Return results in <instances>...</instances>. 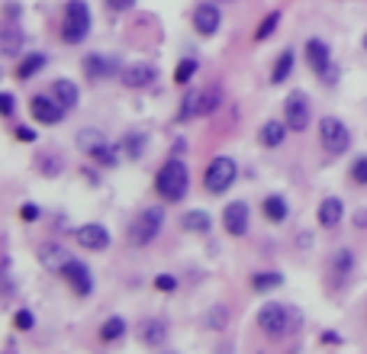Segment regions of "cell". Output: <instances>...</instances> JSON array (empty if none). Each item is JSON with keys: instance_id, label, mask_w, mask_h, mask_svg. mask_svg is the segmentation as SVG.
I'll return each instance as SVG.
<instances>
[{"instance_id": "8", "label": "cell", "mask_w": 367, "mask_h": 354, "mask_svg": "<svg viewBox=\"0 0 367 354\" xmlns=\"http://www.w3.org/2000/svg\"><path fill=\"white\" fill-rule=\"evenodd\" d=\"M284 119L290 132H306L309 129V97L303 91H293L284 103Z\"/></svg>"}, {"instance_id": "38", "label": "cell", "mask_w": 367, "mask_h": 354, "mask_svg": "<svg viewBox=\"0 0 367 354\" xmlns=\"http://www.w3.org/2000/svg\"><path fill=\"white\" fill-rule=\"evenodd\" d=\"M13 325H17L20 332H29V329L36 325V316H33L29 309H20V312H17V319H13Z\"/></svg>"}, {"instance_id": "3", "label": "cell", "mask_w": 367, "mask_h": 354, "mask_svg": "<svg viewBox=\"0 0 367 354\" xmlns=\"http://www.w3.org/2000/svg\"><path fill=\"white\" fill-rule=\"evenodd\" d=\"M91 7H87V0H68L65 3V13H61V39L68 45H77L84 43L87 36H91Z\"/></svg>"}, {"instance_id": "1", "label": "cell", "mask_w": 367, "mask_h": 354, "mask_svg": "<svg viewBox=\"0 0 367 354\" xmlns=\"http://www.w3.org/2000/svg\"><path fill=\"white\" fill-rule=\"evenodd\" d=\"M303 325V312L290 303H264L258 309V329L271 338H290Z\"/></svg>"}, {"instance_id": "16", "label": "cell", "mask_w": 367, "mask_h": 354, "mask_svg": "<svg viewBox=\"0 0 367 354\" xmlns=\"http://www.w3.org/2000/svg\"><path fill=\"white\" fill-rule=\"evenodd\" d=\"M52 97L65 107V110H75L77 100H81V91H77L75 81H68V77H59V81H52Z\"/></svg>"}, {"instance_id": "30", "label": "cell", "mask_w": 367, "mask_h": 354, "mask_svg": "<svg viewBox=\"0 0 367 354\" xmlns=\"http://www.w3.org/2000/svg\"><path fill=\"white\" fill-rule=\"evenodd\" d=\"M126 335V319H119V316H110L107 322H103L100 329V341H117V338Z\"/></svg>"}, {"instance_id": "47", "label": "cell", "mask_w": 367, "mask_h": 354, "mask_svg": "<svg viewBox=\"0 0 367 354\" xmlns=\"http://www.w3.org/2000/svg\"><path fill=\"white\" fill-rule=\"evenodd\" d=\"M223 3H235V0H223Z\"/></svg>"}, {"instance_id": "7", "label": "cell", "mask_w": 367, "mask_h": 354, "mask_svg": "<svg viewBox=\"0 0 367 354\" xmlns=\"http://www.w3.org/2000/svg\"><path fill=\"white\" fill-rule=\"evenodd\" d=\"M235 174H239L235 161H232V158H225V155H216V158L209 161L207 174H203V187H207L209 194H225V190L232 187Z\"/></svg>"}, {"instance_id": "45", "label": "cell", "mask_w": 367, "mask_h": 354, "mask_svg": "<svg viewBox=\"0 0 367 354\" xmlns=\"http://www.w3.org/2000/svg\"><path fill=\"white\" fill-rule=\"evenodd\" d=\"M322 341H326V345H332V341H335V345H338L342 338H338V335H332V332H326V335H322Z\"/></svg>"}, {"instance_id": "39", "label": "cell", "mask_w": 367, "mask_h": 354, "mask_svg": "<svg viewBox=\"0 0 367 354\" xmlns=\"http://www.w3.org/2000/svg\"><path fill=\"white\" fill-rule=\"evenodd\" d=\"M155 290H161V293H174L177 280L171 277V274H158V277H155Z\"/></svg>"}, {"instance_id": "43", "label": "cell", "mask_w": 367, "mask_h": 354, "mask_svg": "<svg viewBox=\"0 0 367 354\" xmlns=\"http://www.w3.org/2000/svg\"><path fill=\"white\" fill-rule=\"evenodd\" d=\"M17 139H20V142H36V132L29 126H20L17 129Z\"/></svg>"}, {"instance_id": "28", "label": "cell", "mask_w": 367, "mask_h": 354, "mask_svg": "<svg viewBox=\"0 0 367 354\" xmlns=\"http://www.w3.org/2000/svg\"><path fill=\"white\" fill-rule=\"evenodd\" d=\"M103 142H107V139H103V132H97V129H81V132H77V145H81V152H87V155H93Z\"/></svg>"}, {"instance_id": "35", "label": "cell", "mask_w": 367, "mask_h": 354, "mask_svg": "<svg viewBox=\"0 0 367 354\" xmlns=\"http://www.w3.org/2000/svg\"><path fill=\"white\" fill-rule=\"evenodd\" d=\"M225 316H229V309H225V306H213V309L207 312V325L209 329H225Z\"/></svg>"}, {"instance_id": "11", "label": "cell", "mask_w": 367, "mask_h": 354, "mask_svg": "<svg viewBox=\"0 0 367 354\" xmlns=\"http://www.w3.org/2000/svg\"><path fill=\"white\" fill-rule=\"evenodd\" d=\"M123 84L126 87H135V91H142V87H151L158 81V68L149 65V61H135V65L123 68Z\"/></svg>"}, {"instance_id": "25", "label": "cell", "mask_w": 367, "mask_h": 354, "mask_svg": "<svg viewBox=\"0 0 367 354\" xmlns=\"http://www.w3.org/2000/svg\"><path fill=\"white\" fill-rule=\"evenodd\" d=\"M184 229H187V232H200V236H207L209 229H213V220H209V213H203V210H190L187 216H184Z\"/></svg>"}, {"instance_id": "21", "label": "cell", "mask_w": 367, "mask_h": 354, "mask_svg": "<svg viewBox=\"0 0 367 354\" xmlns=\"http://www.w3.org/2000/svg\"><path fill=\"white\" fill-rule=\"evenodd\" d=\"M139 335H142V345H165L167 341V325L165 319H145L142 329H139Z\"/></svg>"}, {"instance_id": "6", "label": "cell", "mask_w": 367, "mask_h": 354, "mask_svg": "<svg viewBox=\"0 0 367 354\" xmlns=\"http://www.w3.org/2000/svg\"><path fill=\"white\" fill-rule=\"evenodd\" d=\"M319 139H322V148L329 155H345L351 148V132L338 116H322L319 123Z\"/></svg>"}, {"instance_id": "23", "label": "cell", "mask_w": 367, "mask_h": 354, "mask_svg": "<svg viewBox=\"0 0 367 354\" xmlns=\"http://www.w3.org/2000/svg\"><path fill=\"white\" fill-rule=\"evenodd\" d=\"M45 55H42V52H29V55H26L23 61H20V68H17V77L20 81H29V77H36L42 71V68H45Z\"/></svg>"}, {"instance_id": "15", "label": "cell", "mask_w": 367, "mask_h": 354, "mask_svg": "<svg viewBox=\"0 0 367 354\" xmlns=\"http://www.w3.org/2000/svg\"><path fill=\"white\" fill-rule=\"evenodd\" d=\"M84 71H87V77H93V81L123 75L119 65H117V59H110V55H87V59H84Z\"/></svg>"}, {"instance_id": "22", "label": "cell", "mask_w": 367, "mask_h": 354, "mask_svg": "<svg viewBox=\"0 0 367 354\" xmlns=\"http://www.w3.org/2000/svg\"><path fill=\"white\" fill-rule=\"evenodd\" d=\"M219 100H223V91L216 84L207 87V91H197V116H209V113H216Z\"/></svg>"}, {"instance_id": "10", "label": "cell", "mask_w": 367, "mask_h": 354, "mask_svg": "<svg viewBox=\"0 0 367 354\" xmlns=\"http://www.w3.org/2000/svg\"><path fill=\"white\" fill-rule=\"evenodd\" d=\"M61 277L68 280V287L75 290L77 296H91L93 277H91V268H87L84 261H75V258H71V261H68L65 268H61Z\"/></svg>"}, {"instance_id": "33", "label": "cell", "mask_w": 367, "mask_h": 354, "mask_svg": "<svg viewBox=\"0 0 367 354\" xmlns=\"http://www.w3.org/2000/svg\"><path fill=\"white\" fill-rule=\"evenodd\" d=\"M145 148V135L142 132H133V135H126V142H123V152L129 155V158H139Z\"/></svg>"}, {"instance_id": "44", "label": "cell", "mask_w": 367, "mask_h": 354, "mask_svg": "<svg viewBox=\"0 0 367 354\" xmlns=\"http://www.w3.org/2000/svg\"><path fill=\"white\" fill-rule=\"evenodd\" d=\"M59 158H52V161H45V168H42V174H52V177H55V174H59Z\"/></svg>"}, {"instance_id": "4", "label": "cell", "mask_w": 367, "mask_h": 354, "mask_svg": "<svg viewBox=\"0 0 367 354\" xmlns=\"http://www.w3.org/2000/svg\"><path fill=\"white\" fill-rule=\"evenodd\" d=\"M306 61H309V68L322 77V84L332 87L335 81H338V65L332 61V49H329V43H322V39H309L306 43Z\"/></svg>"}, {"instance_id": "48", "label": "cell", "mask_w": 367, "mask_h": 354, "mask_svg": "<svg viewBox=\"0 0 367 354\" xmlns=\"http://www.w3.org/2000/svg\"><path fill=\"white\" fill-rule=\"evenodd\" d=\"M364 49H367V36H364Z\"/></svg>"}, {"instance_id": "14", "label": "cell", "mask_w": 367, "mask_h": 354, "mask_svg": "<svg viewBox=\"0 0 367 354\" xmlns=\"http://www.w3.org/2000/svg\"><path fill=\"white\" fill-rule=\"evenodd\" d=\"M75 238H77V245L81 248H87V252H103L110 245V232L103 226H97V222H91V226H81L75 232Z\"/></svg>"}, {"instance_id": "34", "label": "cell", "mask_w": 367, "mask_h": 354, "mask_svg": "<svg viewBox=\"0 0 367 354\" xmlns=\"http://www.w3.org/2000/svg\"><path fill=\"white\" fill-rule=\"evenodd\" d=\"M332 268L338 270V274H348V270L354 268V254H351L348 248H342V252H335V258H332Z\"/></svg>"}, {"instance_id": "37", "label": "cell", "mask_w": 367, "mask_h": 354, "mask_svg": "<svg viewBox=\"0 0 367 354\" xmlns=\"http://www.w3.org/2000/svg\"><path fill=\"white\" fill-rule=\"evenodd\" d=\"M190 116H197V91H187L184 107H181V119H190Z\"/></svg>"}, {"instance_id": "26", "label": "cell", "mask_w": 367, "mask_h": 354, "mask_svg": "<svg viewBox=\"0 0 367 354\" xmlns=\"http://www.w3.org/2000/svg\"><path fill=\"white\" fill-rule=\"evenodd\" d=\"M261 210H264V216H267L271 222H284V220H287V213H290V206H287L284 197H277V194H274V197H267Z\"/></svg>"}, {"instance_id": "41", "label": "cell", "mask_w": 367, "mask_h": 354, "mask_svg": "<svg viewBox=\"0 0 367 354\" xmlns=\"http://www.w3.org/2000/svg\"><path fill=\"white\" fill-rule=\"evenodd\" d=\"M0 110H3V116H13V110H17V100H13V93H0Z\"/></svg>"}, {"instance_id": "20", "label": "cell", "mask_w": 367, "mask_h": 354, "mask_svg": "<svg viewBox=\"0 0 367 354\" xmlns=\"http://www.w3.org/2000/svg\"><path fill=\"white\" fill-rule=\"evenodd\" d=\"M39 261L45 264V268L49 270H59L61 274V268H65L68 261H71V254L65 252V248H61V245H55V242H45L39 248Z\"/></svg>"}, {"instance_id": "40", "label": "cell", "mask_w": 367, "mask_h": 354, "mask_svg": "<svg viewBox=\"0 0 367 354\" xmlns=\"http://www.w3.org/2000/svg\"><path fill=\"white\" fill-rule=\"evenodd\" d=\"M20 220H23V222H36V220H39V206H36V203H23V206H20Z\"/></svg>"}, {"instance_id": "31", "label": "cell", "mask_w": 367, "mask_h": 354, "mask_svg": "<svg viewBox=\"0 0 367 354\" xmlns=\"http://www.w3.org/2000/svg\"><path fill=\"white\" fill-rule=\"evenodd\" d=\"M91 158L97 161L100 168H117V164H119V155H117V148H113V145H110V142H103L100 148H97V152L91 155Z\"/></svg>"}, {"instance_id": "12", "label": "cell", "mask_w": 367, "mask_h": 354, "mask_svg": "<svg viewBox=\"0 0 367 354\" xmlns=\"http://www.w3.org/2000/svg\"><path fill=\"white\" fill-rule=\"evenodd\" d=\"M223 226H225L229 236L242 238L245 232H248V203H242V200L229 203V206L223 210Z\"/></svg>"}, {"instance_id": "24", "label": "cell", "mask_w": 367, "mask_h": 354, "mask_svg": "<svg viewBox=\"0 0 367 354\" xmlns=\"http://www.w3.org/2000/svg\"><path fill=\"white\" fill-rule=\"evenodd\" d=\"M293 49H284L280 55H277V61H274V71H271V84H284L287 77H290V71H293Z\"/></svg>"}, {"instance_id": "46", "label": "cell", "mask_w": 367, "mask_h": 354, "mask_svg": "<svg viewBox=\"0 0 367 354\" xmlns=\"http://www.w3.org/2000/svg\"><path fill=\"white\" fill-rule=\"evenodd\" d=\"M3 354H17V348H13V341H7V351Z\"/></svg>"}, {"instance_id": "9", "label": "cell", "mask_w": 367, "mask_h": 354, "mask_svg": "<svg viewBox=\"0 0 367 354\" xmlns=\"http://www.w3.org/2000/svg\"><path fill=\"white\" fill-rule=\"evenodd\" d=\"M29 113H33V119L42 123V126H59L61 119H65V107H61L52 93L33 97V100H29Z\"/></svg>"}, {"instance_id": "42", "label": "cell", "mask_w": 367, "mask_h": 354, "mask_svg": "<svg viewBox=\"0 0 367 354\" xmlns=\"http://www.w3.org/2000/svg\"><path fill=\"white\" fill-rule=\"evenodd\" d=\"M107 7L113 10V13H126V10L135 7V0H107Z\"/></svg>"}, {"instance_id": "32", "label": "cell", "mask_w": 367, "mask_h": 354, "mask_svg": "<svg viewBox=\"0 0 367 354\" xmlns=\"http://www.w3.org/2000/svg\"><path fill=\"white\" fill-rule=\"evenodd\" d=\"M197 68H200L197 65V59H184L181 65L174 68V84H187V81L197 75Z\"/></svg>"}, {"instance_id": "29", "label": "cell", "mask_w": 367, "mask_h": 354, "mask_svg": "<svg viewBox=\"0 0 367 354\" xmlns=\"http://www.w3.org/2000/svg\"><path fill=\"white\" fill-rule=\"evenodd\" d=\"M277 23H280V10H271L264 20L258 23V29H255V43H264V39H271L277 29Z\"/></svg>"}, {"instance_id": "5", "label": "cell", "mask_w": 367, "mask_h": 354, "mask_svg": "<svg viewBox=\"0 0 367 354\" xmlns=\"http://www.w3.org/2000/svg\"><path fill=\"white\" fill-rule=\"evenodd\" d=\"M161 226H165V210H158V206L142 210L133 220V226H129V238H133V245H139V248H142V245H151L158 238Z\"/></svg>"}, {"instance_id": "18", "label": "cell", "mask_w": 367, "mask_h": 354, "mask_svg": "<svg viewBox=\"0 0 367 354\" xmlns=\"http://www.w3.org/2000/svg\"><path fill=\"white\" fill-rule=\"evenodd\" d=\"M319 226L322 229H335L338 222H342V216H345V203L338 200V197H326V200L319 203Z\"/></svg>"}, {"instance_id": "2", "label": "cell", "mask_w": 367, "mask_h": 354, "mask_svg": "<svg viewBox=\"0 0 367 354\" xmlns=\"http://www.w3.org/2000/svg\"><path fill=\"white\" fill-rule=\"evenodd\" d=\"M187 187H190V171L181 158H167L161 164L158 177H155V190L161 194L165 203H181L187 197Z\"/></svg>"}, {"instance_id": "27", "label": "cell", "mask_w": 367, "mask_h": 354, "mask_svg": "<svg viewBox=\"0 0 367 354\" xmlns=\"http://www.w3.org/2000/svg\"><path fill=\"white\" fill-rule=\"evenodd\" d=\"M251 287L258 290V293H271V290H277V287H284V274H255L251 277Z\"/></svg>"}, {"instance_id": "13", "label": "cell", "mask_w": 367, "mask_h": 354, "mask_svg": "<svg viewBox=\"0 0 367 354\" xmlns=\"http://www.w3.org/2000/svg\"><path fill=\"white\" fill-rule=\"evenodd\" d=\"M219 26H223V13H219L216 3H200L193 10V29L200 36H216Z\"/></svg>"}, {"instance_id": "17", "label": "cell", "mask_w": 367, "mask_h": 354, "mask_svg": "<svg viewBox=\"0 0 367 354\" xmlns=\"http://www.w3.org/2000/svg\"><path fill=\"white\" fill-rule=\"evenodd\" d=\"M287 132H290V126H287V119H267L264 126H261L258 139L264 148H277V145H284Z\"/></svg>"}, {"instance_id": "36", "label": "cell", "mask_w": 367, "mask_h": 354, "mask_svg": "<svg viewBox=\"0 0 367 354\" xmlns=\"http://www.w3.org/2000/svg\"><path fill=\"white\" fill-rule=\"evenodd\" d=\"M351 180H354V184H367V155L354 158V164H351Z\"/></svg>"}, {"instance_id": "19", "label": "cell", "mask_w": 367, "mask_h": 354, "mask_svg": "<svg viewBox=\"0 0 367 354\" xmlns=\"http://www.w3.org/2000/svg\"><path fill=\"white\" fill-rule=\"evenodd\" d=\"M26 36L23 29H20L17 23H7L3 29H0V52L7 55V59H13V55H20V49H23Z\"/></svg>"}]
</instances>
